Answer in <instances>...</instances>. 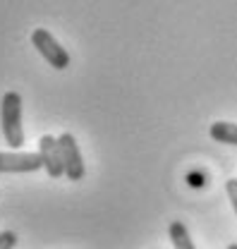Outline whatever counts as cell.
I'll return each mask as SVG.
<instances>
[{
	"label": "cell",
	"mask_w": 237,
	"mask_h": 249,
	"mask_svg": "<svg viewBox=\"0 0 237 249\" xmlns=\"http://www.w3.org/2000/svg\"><path fill=\"white\" fill-rule=\"evenodd\" d=\"M0 129L5 137V144L10 149L24 146V129H22V96L17 91H5L0 103Z\"/></svg>",
	"instance_id": "6da1fadb"
},
{
	"label": "cell",
	"mask_w": 237,
	"mask_h": 249,
	"mask_svg": "<svg viewBox=\"0 0 237 249\" xmlns=\"http://www.w3.org/2000/svg\"><path fill=\"white\" fill-rule=\"evenodd\" d=\"M31 43L41 53V58L55 70H67L70 67V53L58 43V38L48 29H34L31 31Z\"/></svg>",
	"instance_id": "7a4b0ae2"
},
{
	"label": "cell",
	"mask_w": 237,
	"mask_h": 249,
	"mask_svg": "<svg viewBox=\"0 0 237 249\" xmlns=\"http://www.w3.org/2000/svg\"><path fill=\"white\" fill-rule=\"evenodd\" d=\"M58 142H60V151H62V163H65V175H67V180H72V182L84 180L87 168H84V158H82V151H79V146H77L74 134L62 132L58 137Z\"/></svg>",
	"instance_id": "3957f363"
},
{
	"label": "cell",
	"mask_w": 237,
	"mask_h": 249,
	"mask_svg": "<svg viewBox=\"0 0 237 249\" xmlns=\"http://www.w3.org/2000/svg\"><path fill=\"white\" fill-rule=\"evenodd\" d=\"M38 156L43 160V170L48 173V178L58 180V178L65 175V163H62V151H60L58 137L43 134L38 139Z\"/></svg>",
	"instance_id": "277c9868"
},
{
	"label": "cell",
	"mask_w": 237,
	"mask_h": 249,
	"mask_svg": "<svg viewBox=\"0 0 237 249\" xmlns=\"http://www.w3.org/2000/svg\"><path fill=\"white\" fill-rule=\"evenodd\" d=\"M43 168L38 151H0V173H36Z\"/></svg>",
	"instance_id": "5b68a950"
},
{
	"label": "cell",
	"mask_w": 237,
	"mask_h": 249,
	"mask_svg": "<svg viewBox=\"0 0 237 249\" xmlns=\"http://www.w3.org/2000/svg\"><path fill=\"white\" fill-rule=\"evenodd\" d=\"M211 139L218 142V144H230V146H237V123H213L211 129H208Z\"/></svg>",
	"instance_id": "8992f818"
},
{
	"label": "cell",
	"mask_w": 237,
	"mask_h": 249,
	"mask_svg": "<svg viewBox=\"0 0 237 249\" xmlns=\"http://www.w3.org/2000/svg\"><path fill=\"white\" fill-rule=\"evenodd\" d=\"M168 235H170V242H173V247L175 249H197L194 247V242H192V237H189L187 225H184L182 220H173V223H170Z\"/></svg>",
	"instance_id": "52a82bcc"
},
{
	"label": "cell",
	"mask_w": 237,
	"mask_h": 249,
	"mask_svg": "<svg viewBox=\"0 0 237 249\" xmlns=\"http://www.w3.org/2000/svg\"><path fill=\"white\" fill-rule=\"evenodd\" d=\"M17 245V235L12 230H2L0 232V249H15Z\"/></svg>",
	"instance_id": "ba28073f"
},
{
	"label": "cell",
	"mask_w": 237,
	"mask_h": 249,
	"mask_svg": "<svg viewBox=\"0 0 237 249\" xmlns=\"http://www.w3.org/2000/svg\"><path fill=\"white\" fill-rule=\"evenodd\" d=\"M225 192H228V199H230V204H233V209L237 213V178H230L225 182Z\"/></svg>",
	"instance_id": "9c48e42d"
},
{
	"label": "cell",
	"mask_w": 237,
	"mask_h": 249,
	"mask_svg": "<svg viewBox=\"0 0 237 249\" xmlns=\"http://www.w3.org/2000/svg\"><path fill=\"white\" fill-rule=\"evenodd\" d=\"M228 249H237V245H228Z\"/></svg>",
	"instance_id": "30bf717a"
}]
</instances>
